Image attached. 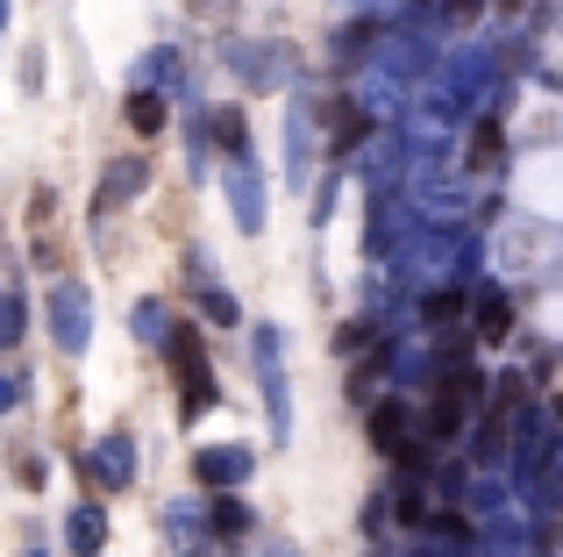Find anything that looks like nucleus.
<instances>
[{
  "instance_id": "obj_1",
  "label": "nucleus",
  "mask_w": 563,
  "mask_h": 557,
  "mask_svg": "<svg viewBox=\"0 0 563 557\" xmlns=\"http://www.w3.org/2000/svg\"><path fill=\"white\" fill-rule=\"evenodd\" d=\"M129 122L136 129H165V108H157V100H129Z\"/></svg>"
}]
</instances>
